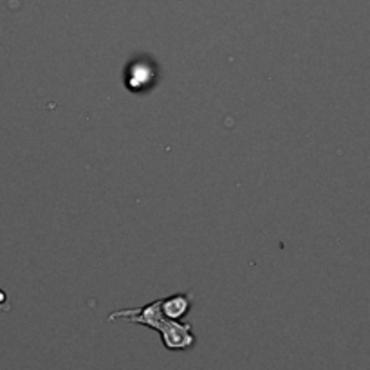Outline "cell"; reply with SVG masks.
I'll use <instances>...</instances> for the list:
<instances>
[{"instance_id":"cell-2","label":"cell","mask_w":370,"mask_h":370,"mask_svg":"<svg viewBox=\"0 0 370 370\" xmlns=\"http://www.w3.org/2000/svg\"><path fill=\"white\" fill-rule=\"evenodd\" d=\"M192 298L190 293H177V295L161 298V311L168 320H181L192 309Z\"/></svg>"},{"instance_id":"cell-3","label":"cell","mask_w":370,"mask_h":370,"mask_svg":"<svg viewBox=\"0 0 370 370\" xmlns=\"http://www.w3.org/2000/svg\"><path fill=\"white\" fill-rule=\"evenodd\" d=\"M6 300H8V296H6V293L0 289V305H4Z\"/></svg>"},{"instance_id":"cell-1","label":"cell","mask_w":370,"mask_h":370,"mask_svg":"<svg viewBox=\"0 0 370 370\" xmlns=\"http://www.w3.org/2000/svg\"><path fill=\"white\" fill-rule=\"evenodd\" d=\"M157 332L161 334L165 348L174 350V353L190 350L197 343V338L192 331V323H183L177 322V320L165 318V322L161 323Z\"/></svg>"}]
</instances>
